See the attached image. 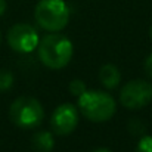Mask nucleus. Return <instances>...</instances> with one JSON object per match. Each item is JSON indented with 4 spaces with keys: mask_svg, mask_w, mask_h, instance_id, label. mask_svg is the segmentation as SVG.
<instances>
[{
    "mask_svg": "<svg viewBox=\"0 0 152 152\" xmlns=\"http://www.w3.org/2000/svg\"><path fill=\"white\" fill-rule=\"evenodd\" d=\"M39 58L45 66L50 69H61L66 66L72 58L74 46L71 40L62 34L53 33L39 42Z\"/></svg>",
    "mask_w": 152,
    "mask_h": 152,
    "instance_id": "nucleus-1",
    "label": "nucleus"
},
{
    "mask_svg": "<svg viewBox=\"0 0 152 152\" xmlns=\"http://www.w3.org/2000/svg\"><path fill=\"white\" fill-rule=\"evenodd\" d=\"M78 108L80 112L93 123L108 121L117 111L114 98L101 90H86L83 95H80Z\"/></svg>",
    "mask_w": 152,
    "mask_h": 152,
    "instance_id": "nucleus-2",
    "label": "nucleus"
},
{
    "mask_svg": "<svg viewBox=\"0 0 152 152\" xmlns=\"http://www.w3.org/2000/svg\"><path fill=\"white\" fill-rule=\"evenodd\" d=\"M34 16L43 30L58 33L66 27L69 21V9L64 0H40L36 6Z\"/></svg>",
    "mask_w": 152,
    "mask_h": 152,
    "instance_id": "nucleus-3",
    "label": "nucleus"
},
{
    "mask_svg": "<svg viewBox=\"0 0 152 152\" xmlns=\"http://www.w3.org/2000/svg\"><path fill=\"white\" fill-rule=\"evenodd\" d=\"M9 117L15 126L30 130L42 124L45 118V109L36 98L21 96L12 102L9 108Z\"/></svg>",
    "mask_w": 152,
    "mask_h": 152,
    "instance_id": "nucleus-4",
    "label": "nucleus"
},
{
    "mask_svg": "<svg viewBox=\"0 0 152 152\" xmlns=\"http://www.w3.org/2000/svg\"><path fill=\"white\" fill-rule=\"evenodd\" d=\"M152 101V84L146 80H132L120 92V102L129 109H140Z\"/></svg>",
    "mask_w": 152,
    "mask_h": 152,
    "instance_id": "nucleus-5",
    "label": "nucleus"
},
{
    "mask_svg": "<svg viewBox=\"0 0 152 152\" xmlns=\"http://www.w3.org/2000/svg\"><path fill=\"white\" fill-rule=\"evenodd\" d=\"M39 34L28 24H15L7 31V43L15 52L30 53L39 46Z\"/></svg>",
    "mask_w": 152,
    "mask_h": 152,
    "instance_id": "nucleus-6",
    "label": "nucleus"
},
{
    "mask_svg": "<svg viewBox=\"0 0 152 152\" xmlns=\"http://www.w3.org/2000/svg\"><path fill=\"white\" fill-rule=\"evenodd\" d=\"M78 124V109L72 103L59 105L50 118V127L55 134L65 136L75 130Z\"/></svg>",
    "mask_w": 152,
    "mask_h": 152,
    "instance_id": "nucleus-7",
    "label": "nucleus"
},
{
    "mask_svg": "<svg viewBox=\"0 0 152 152\" xmlns=\"http://www.w3.org/2000/svg\"><path fill=\"white\" fill-rule=\"evenodd\" d=\"M99 80L106 89H115L121 81V72L114 64H105L99 69Z\"/></svg>",
    "mask_w": 152,
    "mask_h": 152,
    "instance_id": "nucleus-8",
    "label": "nucleus"
},
{
    "mask_svg": "<svg viewBox=\"0 0 152 152\" xmlns=\"http://www.w3.org/2000/svg\"><path fill=\"white\" fill-rule=\"evenodd\" d=\"M33 145L37 151L42 152H49L50 149H53V145H55V139H53V134L49 132H39L34 134L33 137Z\"/></svg>",
    "mask_w": 152,
    "mask_h": 152,
    "instance_id": "nucleus-9",
    "label": "nucleus"
},
{
    "mask_svg": "<svg viewBox=\"0 0 152 152\" xmlns=\"http://www.w3.org/2000/svg\"><path fill=\"white\" fill-rule=\"evenodd\" d=\"M13 86V74L7 69H0V92H7Z\"/></svg>",
    "mask_w": 152,
    "mask_h": 152,
    "instance_id": "nucleus-10",
    "label": "nucleus"
},
{
    "mask_svg": "<svg viewBox=\"0 0 152 152\" xmlns=\"http://www.w3.org/2000/svg\"><path fill=\"white\" fill-rule=\"evenodd\" d=\"M69 90H71V93H72L74 96L78 98L80 95H83V93L87 90V87H86V84H84L83 80L75 78V80H72V81L69 83Z\"/></svg>",
    "mask_w": 152,
    "mask_h": 152,
    "instance_id": "nucleus-11",
    "label": "nucleus"
},
{
    "mask_svg": "<svg viewBox=\"0 0 152 152\" xmlns=\"http://www.w3.org/2000/svg\"><path fill=\"white\" fill-rule=\"evenodd\" d=\"M136 152H152V136H143L136 146Z\"/></svg>",
    "mask_w": 152,
    "mask_h": 152,
    "instance_id": "nucleus-12",
    "label": "nucleus"
},
{
    "mask_svg": "<svg viewBox=\"0 0 152 152\" xmlns=\"http://www.w3.org/2000/svg\"><path fill=\"white\" fill-rule=\"evenodd\" d=\"M145 72L149 78H152V53H149L145 59Z\"/></svg>",
    "mask_w": 152,
    "mask_h": 152,
    "instance_id": "nucleus-13",
    "label": "nucleus"
},
{
    "mask_svg": "<svg viewBox=\"0 0 152 152\" xmlns=\"http://www.w3.org/2000/svg\"><path fill=\"white\" fill-rule=\"evenodd\" d=\"M6 12V0H0V16Z\"/></svg>",
    "mask_w": 152,
    "mask_h": 152,
    "instance_id": "nucleus-14",
    "label": "nucleus"
},
{
    "mask_svg": "<svg viewBox=\"0 0 152 152\" xmlns=\"http://www.w3.org/2000/svg\"><path fill=\"white\" fill-rule=\"evenodd\" d=\"M93 152H112V151H109L108 148H98V149H95Z\"/></svg>",
    "mask_w": 152,
    "mask_h": 152,
    "instance_id": "nucleus-15",
    "label": "nucleus"
},
{
    "mask_svg": "<svg viewBox=\"0 0 152 152\" xmlns=\"http://www.w3.org/2000/svg\"><path fill=\"white\" fill-rule=\"evenodd\" d=\"M149 37L152 39V25H151V28H149Z\"/></svg>",
    "mask_w": 152,
    "mask_h": 152,
    "instance_id": "nucleus-16",
    "label": "nucleus"
},
{
    "mask_svg": "<svg viewBox=\"0 0 152 152\" xmlns=\"http://www.w3.org/2000/svg\"><path fill=\"white\" fill-rule=\"evenodd\" d=\"M0 40H1V36H0Z\"/></svg>",
    "mask_w": 152,
    "mask_h": 152,
    "instance_id": "nucleus-17",
    "label": "nucleus"
}]
</instances>
